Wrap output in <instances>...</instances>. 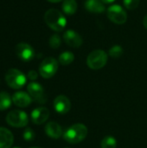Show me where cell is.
<instances>
[{
  "label": "cell",
  "instance_id": "obj_1",
  "mask_svg": "<svg viewBox=\"0 0 147 148\" xmlns=\"http://www.w3.org/2000/svg\"><path fill=\"white\" fill-rule=\"evenodd\" d=\"M44 20L51 29L57 32L63 30L67 24L65 16L56 9H50L47 10L44 15Z\"/></svg>",
  "mask_w": 147,
  "mask_h": 148
},
{
  "label": "cell",
  "instance_id": "obj_2",
  "mask_svg": "<svg viewBox=\"0 0 147 148\" xmlns=\"http://www.w3.org/2000/svg\"><path fill=\"white\" fill-rule=\"evenodd\" d=\"M88 134V128L85 125L77 123L69 127L63 133V139L70 144H77L81 142Z\"/></svg>",
  "mask_w": 147,
  "mask_h": 148
},
{
  "label": "cell",
  "instance_id": "obj_3",
  "mask_svg": "<svg viewBox=\"0 0 147 148\" xmlns=\"http://www.w3.org/2000/svg\"><path fill=\"white\" fill-rule=\"evenodd\" d=\"M5 82L7 85L13 89L22 88L27 82L26 76L16 69H10L5 74Z\"/></svg>",
  "mask_w": 147,
  "mask_h": 148
},
{
  "label": "cell",
  "instance_id": "obj_4",
  "mask_svg": "<svg viewBox=\"0 0 147 148\" xmlns=\"http://www.w3.org/2000/svg\"><path fill=\"white\" fill-rule=\"evenodd\" d=\"M107 62V54L101 49H95L92 51L88 58H87V64L88 68L94 70L102 69Z\"/></svg>",
  "mask_w": 147,
  "mask_h": 148
},
{
  "label": "cell",
  "instance_id": "obj_5",
  "mask_svg": "<svg viewBox=\"0 0 147 148\" xmlns=\"http://www.w3.org/2000/svg\"><path fill=\"white\" fill-rule=\"evenodd\" d=\"M6 122L13 127H23L29 123L27 114L21 110H12L6 115Z\"/></svg>",
  "mask_w": 147,
  "mask_h": 148
},
{
  "label": "cell",
  "instance_id": "obj_6",
  "mask_svg": "<svg viewBox=\"0 0 147 148\" xmlns=\"http://www.w3.org/2000/svg\"><path fill=\"white\" fill-rule=\"evenodd\" d=\"M58 69V62L53 57L45 58L39 67V73L45 79L51 78L55 75Z\"/></svg>",
  "mask_w": 147,
  "mask_h": 148
},
{
  "label": "cell",
  "instance_id": "obj_7",
  "mask_svg": "<svg viewBox=\"0 0 147 148\" xmlns=\"http://www.w3.org/2000/svg\"><path fill=\"white\" fill-rule=\"evenodd\" d=\"M107 15L109 20L116 24H123L127 19V14L126 10L119 4L109 6L107 10Z\"/></svg>",
  "mask_w": 147,
  "mask_h": 148
},
{
  "label": "cell",
  "instance_id": "obj_8",
  "mask_svg": "<svg viewBox=\"0 0 147 148\" xmlns=\"http://www.w3.org/2000/svg\"><path fill=\"white\" fill-rule=\"evenodd\" d=\"M27 90L30 97L35 101L40 104H44L47 101V97L44 89L41 84L37 82H30L27 87Z\"/></svg>",
  "mask_w": 147,
  "mask_h": 148
},
{
  "label": "cell",
  "instance_id": "obj_9",
  "mask_svg": "<svg viewBox=\"0 0 147 148\" xmlns=\"http://www.w3.org/2000/svg\"><path fill=\"white\" fill-rule=\"evenodd\" d=\"M16 54L22 61L24 62H29L35 56L34 49L29 44L25 42L18 43L16 46Z\"/></svg>",
  "mask_w": 147,
  "mask_h": 148
},
{
  "label": "cell",
  "instance_id": "obj_10",
  "mask_svg": "<svg viewBox=\"0 0 147 148\" xmlns=\"http://www.w3.org/2000/svg\"><path fill=\"white\" fill-rule=\"evenodd\" d=\"M63 40L68 46L72 48H79L83 42L81 36L73 29H68L64 32Z\"/></svg>",
  "mask_w": 147,
  "mask_h": 148
},
{
  "label": "cell",
  "instance_id": "obj_11",
  "mask_svg": "<svg viewBox=\"0 0 147 148\" xmlns=\"http://www.w3.org/2000/svg\"><path fill=\"white\" fill-rule=\"evenodd\" d=\"M55 110L60 114H67L71 108V102L65 95H59L54 101Z\"/></svg>",
  "mask_w": 147,
  "mask_h": 148
},
{
  "label": "cell",
  "instance_id": "obj_12",
  "mask_svg": "<svg viewBox=\"0 0 147 148\" xmlns=\"http://www.w3.org/2000/svg\"><path fill=\"white\" fill-rule=\"evenodd\" d=\"M31 121L36 125H41L44 123L49 117V110L47 108L40 107L35 108L31 112Z\"/></svg>",
  "mask_w": 147,
  "mask_h": 148
},
{
  "label": "cell",
  "instance_id": "obj_13",
  "mask_svg": "<svg viewBox=\"0 0 147 148\" xmlns=\"http://www.w3.org/2000/svg\"><path fill=\"white\" fill-rule=\"evenodd\" d=\"M12 102L19 108H26L32 102L30 95L25 92H16L12 95Z\"/></svg>",
  "mask_w": 147,
  "mask_h": 148
},
{
  "label": "cell",
  "instance_id": "obj_14",
  "mask_svg": "<svg viewBox=\"0 0 147 148\" xmlns=\"http://www.w3.org/2000/svg\"><path fill=\"white\" fill-rule=\"evenodd\" d=\"M45 133L49 137L52 139H59L63 135L62 127L55 121H50L46 125Z\"/></svg>",
  "mask_w": 147,
  "mask_h": 148
},
{
  "label": "cell",
  "instance_id": "obj_15",
  "mask_svg": "<svg viewBox=\"0 0 147 148\" xmlns=\"http://www.w3.org/2000/svg\"><path fill=\"white\" fill-rule=\"evenodd\" d=\"M14 141L12 133L4 127H0V148H10Z\"/></svg>",
  "mask_w": 147,
  "mask_h": 148
},
{
  "label": "cell",
  "instance_id": "obj_16",
  "mask_svg": "<svg viewBox=\"0 0 147 148\" xmlns=\"http://www.w3.org/2000/svg\"><path fill=\"white\" fill-rule=\"evenodd\" d=\"M84 6L88 11L92 13H102L106 10L104 3L101 0H86Z\"/></svg>",
  "mask_w": 147,
  "mask_h": 148
},
{
  "label": "cell",
  "instance_id": "obj_17",
  "mask_svg": "<svg viewBox=\"0 0 147 148\" xmlns=\"http://www.w3.org/2000/svg\"><path fill=\"white\" fill-rule=\"evenodd\" d=\"M62 10L67 15H74L77 10V2L75 0H63Z\"/></svg>",
  "mask_w": 147,
  "mask_h": 148
},
{
  "label": "cell",
  "instance_id": "obj_18",
  "mask_svg": "<svg viewBox=\"0 0 147 148\" xmlns=\"http://www.w3.org/2000/svg\"><path fill=\"white\" fill-rule=\"evenodd\" d=\"M12 101V97L7 92H0V110L8 109Z\"/></svg>",
  "mask_w": 147,
  "mask_h": 148
},
{
  "label": "cell",
  "instance_id": "obj_19",
  "mask_svg": "<svg viewBox=\"0 0 147 148\" xmlns=\"http://www.w3.org/2000/svg\"><path fill=\"white\" fill-rule=\"evenodd\" d=\"M74 60H75V56L70 51L62 52L59 56V62L63 66H67V65L72 63L74 62Z\"/></svg>",
  "mask_w": 147,
  "mask_h": 148
},
{
  "label": "cell",
  "instance_id": "obj_20",
  "mask_svg": "<svg viewBox=\"0 0 147 148\" xmlns=\"http://www.w3.org/2000/svg\"><path fill=\"white\" fill-rule=\"evenodd\" d=\"M101 148H116L117 141L113 137L107 136L101 140Z\"/></svg>",
  "mask_w": 147,
  "mask_h": 148
},
{
  "label": "cell",
  "instance_id": "obj_21",
  "mask_svg": "<svg viewBox=\"0 0 147 148\" xmlns=\"http://www.w3.org/2000/svg\"><path fill=\"white\" fill-rule=\"evenodd\" d=\"M123 54V49L120 45H114L109 49V56L113 58H119Z\"/></svg>",
  "mask_w": 147,
  "mask_h": 148
},
{
  "label": "cell",
  "instance_id": "obj_22",
  "mask_svg": "<svg viewBox=\"0 0 147 148\" xmlns=\"http://www.w3.org/2000/svg\"><path fill=\"white\" fill-rule=\"evenodd\" d=\"M61 37L58 34H54L50 36L49 38V46L52 48V49H58L60 46H61Z\"/></svg>",
  "mask_w": 147,
  "mask_h": 148
},
{
  "label": "cell",
  "instance_id": "obj_23",
  "mask_svg": "<svg viewBox=\"0 0 147 148\" xmlns=\"http://www.w3.org/2000/svg\"><path fill=\"white\" fill-rule=\"evenodd\" d=\"M123 3L124 6L127 9V10H134L136 9L139 4V0H123Z\"/></svg>",
  "mask_w": 147,
  "mask_h": 148
},
{
  "label": "cell",
  "instance_id": "obj_24",
  "mask_svg": "<svg viewBox=\"0 0 147 148\" xmlns=\"http://www.w3.org/2000/svg\"><path fill=\"white\" fill-rule=\"evenodd\" d=\"M23 140H25L26 141H31L35 139V133L34 131L29 128V127H27L24 131H23Z\"/></svg>",
  "mask_w": 147,
  "mask_h": 148
},
{
  "label": "cell",
  "instance_id": "obj_25",
  "mask_svg": "<svg viewBox=\"0 0 147 148\" xmlns=\"http://www.w3.org/2000/svg\"><path fill=\"white\" fill-rule=\"evenodd\" d=\"M37 76H38V74L35 71V70H30L29 71L28 73V78L31 81H34V80H36L37 79Z\"/></svg>",
  "mask_w": 147,
  "mask_h": 148
},
{
  "label": "cell",
  "instance_id": "obj_26",
  "mask_svg": "<svg viewBox=\"0 0 147 148\" xmlns=\"http://www.w3.org/2000/svg\"><path fill=\"white\" fill-rule=\"evenodd\" d=\"M143 24H144V27L147 29V15L145 16V17L143 19Z\"/></svg>",
  "mask_w": 147,
  "mask_h": 148
},
{
  "label": "cell",
  "instance_id": "obj_27",
  "mask_svg": "<svg viewBox=\"0 0 147 148\" xmlns=\"http://www.w3.org/2000/svg\"><path fill=\"white\" fill-rule=\"evenodd\" d=\"M101 2H103V3H113V2H114L115 0H101Z\"/></svg>",
  "mask_w": 147,
  "mask_h": 148
},
{
  "label": "cell",
  "instance_id": "obj_28",
  "mask_svg": "<svg viewBox=\"0 0 147 148\" xmlns=\"http://www.w3.org/2000/svg\"><path fill=\"white\" fill-rule=\"evenodd\" d=\"M47 1H49L50 3H59V2H61L62 0H47Z\"/></svg>",
  "mask_w": 147,
  "mask_h": 148
},
{
  "label": "cell",
  "instance_id": "obj_29",
  "mask_svg": "<svg viewBox=\"0 0 147 148\" xmlns=\"http://www.w3.org/2000/svg\"><path fill=\"white\" fill-rule=\"evenodd\" d=\"M29 148H42V147H29Z\"/></svg>",
  "mask_w": 147,
  "mask_h": 148
},
{
  "label": "cell",
  "instance_id": "obj_30",
  "mask_svg": "<svg viewBox=\"0 0 147 148\" xmlns=\"http://www.w3.org/2000/svg\"><path fill=\"white\" fill-rule=\"evenodd\" d=\"M13 148H21V147H13Z\"/></svg>",
  "mask_w": 147,
  "mask_h": 148
},
{
  "label": "cell",
  "instance_id": "obj_31",
  "mask_svg": "<svg viewBox=\"0 0 147 148\" xmlns=\"http://www.w3.org/2000/svg\"><path fill=\"white\" fill-rule=\"evenodd\" d=\"M67 148H68V147H67Z\"/></svg>",
  "mask_w": 147,
  "mask_h": 148
}]
</instances>
